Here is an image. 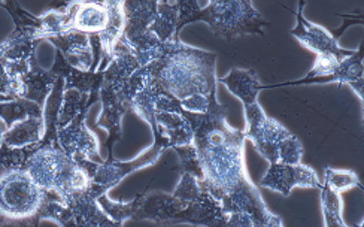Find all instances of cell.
Returning <instances> with one entry per match:
<instances>
[{"instance_id":"cell-1","label":"cell","mask_w":364,"mask_h":227,"mask_svg":"<svg viewBox=\"0 0 364 227\" xmlns=\"http://www.w3.org/2000/svg\"><path fill=\"white\" fill-rule=\"evenodd\" d=\"M215 60L214 53L176 41L164 43L160 56L146 68L153 85L178 102L182 111L203 114L217 95Z\"/></svg>"},{"instance_id":"cell-2","label":"cell","mask_w":364,"mask_h":227,"mask_svg":"<svg viewBox=\"0 0 364 227\" xmlns=\"http://www.w3.org/2000/svg\"><path fill=\"white\" fill-rule=\"evenodd\" d=\"M230 92L244 102L248 120L245 136L252 139L257 149L272 164H297L301 156V145L275 120L266 117L257 103V93L263 90L255 70L233 69L227 77L220 78Z\"/></svg>"},{"instance_id":"cell-3","label":"cell","mask_w":364,"mask_h":227,"mask_svg":"<svg viewBox=\"0 0 364 227\" xmlns=\"http://www.w3.org/2000/svg\"><path fill=\"white\" fill-rule=\"evenodd\" d=\"M178 30L193 21H205L215 35L233 41L248 33L263 36V26H269L250 2H209L200 8L197 2H178Z\"/></svg>"},{"instance_id":"cell-4","label":"cell","mask_w":364,"mask_h":227,"mask_svg":"<svg viewBox=\"0 0 364 227\" xmlns=\"http://www.w3.org/2000/svg\"><path fill=\"white\" fill-rule=\"evenodd\" d=\"M303 6H305V2L300 4V9L296 14L297 26L291 30V35L303 45V47H306L308 50L315 53L316 58L315 65L306 78L296 83H288V85L336 81V73L341 65L355 51H348L341 48L335 35L327 32L324 27L309 23L301 14Z\"/></svg>"},{"instance_id":"cell-5","label":"cell","mask_w":364,"mask_h":227,"mask_svg":"<svg viewBox=\"0 0 364 227\" xmlns=\"http://www.w3.org/2000/svg\"><path fill=\"white\" fill-rule=\"evenodd\" d=\"M45 191L24 168L8 169L0 175V214L9 218H27L43 206Z\"/></svg>"},{"instance_id":"cell-6","label":"cell","mask_w":364,"mask_h":227,"mask_svg":"<svg viewBox=\"0 0 364 227\" xmlns=\"http://www.w3.org/2000/svg\"><path fill=\"white\" fill-rule=\"evenodd\" d=\"M262 186L277 190L284 196L290 194L294 187H320L316 174L303 164H272Z\"/></svg>"},{"instance_id":"cell-7","label":"cell","mask_w":364,"mask_h":227,"mask_svg":"<svg viewBox=\"0 0 364 227\" xmlns=\"http://www.w3.org/2000/svg\"><path fill=\"white\" fill-rule=\"evenodd\" d=\"M55 43V47L63 53L65 62L72 69L87 72L93 63V48H91L90 35L69 30L66 33L48 38Z\"/></svg>"},{"instance_id":"cell-8","label":"cell","mask_w":364,"mask_h":227,"mask_svg":"<svg viewBox=\"0 0 364 227\" xmlns=\"http://www.w3.org/2000/svg\"><path fill=\"white\" fill-rule=\"evenodd\" d=\"M108 8V24L100 32L99 42L100 50L105 58H112L117 43L123 39L126 28V17H124V4L123 2H106Z\"/></svg>"},{"instance_id":"cell-9","label":"cell","mask_w":364,"mask_h":227,"mask_svg":"<svg viewBox=\"0 0 364 227\" xmlns=\"http://www.w3.org/2000/svg\"><path fill=\"white\" fill-rule=\"evenodd\" d=\"M43 129L45 125L42 117H28L9 126L2 134V142L12 149L35 145L41 141Z\"/></svg>"},{"instance_id":"cell-10","label":"cell","mask_w":364,"mask_h":227,"mask_svg":"<svg viewBox=\"0 0 364 227\" xmlns=\"http://www.w3.org/2000/svg\"><path fill=\"white\" fill-rule=\"evenodd\" d=\"M179 6L176 4H157L156 17L149 26V32L153 33L160 43H169L179 41Z\"/></svg>"},{"instance_id":"cell-11","label":"cell","mask_w":364,"mask_h":227,"mask_svg":"<svg viewBox=\"0 0 364 227\" xmlns=\"http://www.w3.org/2000/svg\"><path fill=\"white\" fill-rule=\"evenodd\" d=\"M108 24V8L106 2L102 4H78L75 12L72 28L78 32L91 35L100 33Z\"/></svg>"},{"instance_id":"cell-12","label":"cell","mask_w":364,"mask_h":227,"mask_svg":"<svg viewBox=\"0 0 364 227\" xmlns=\"http://www.w3.org/2000/svg\"><path fill=\"white\" fill-rule=\"evenodd\" d=\"M28 117H42V108L39 103L26 99H17L11 103L0 105V118L5 121L8 127Z\"/></svg>"},{"instance_id":"cell-13","label":"cell","mask_w":364,"mask_h":227,"mask_svg":"<svg viewBox=\"0 0 364 227\" xmlns=\"http://www.w3.org/2000/svg\"><path fill=\"white\" fill-rule=\"evenodd\" d=\"M360 186L357 175L351 171H335L331 168H326V187L333 193H342L348 189Z\"/></svg>"},{"instance_id":"cell-14","label":"cell","mask_w":364,"mask_h":227,"mask_svg":"<svg viewBox=\"0 0 364 227\" xmlns=\"http://www.w3.org/2000/svg\"><path fill=\"white\" fill-rule=\"evenodd\" d=\"M0 58H2V51H0Z\"/></svg>"}]
</instances>
